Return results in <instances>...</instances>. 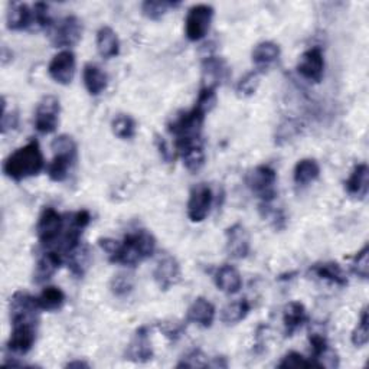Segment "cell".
Wrapping results in <instances>:
<instances>
[{
	"label": "cell",
	"instance_id": "49",
	"mask_svg": "<svg viewBox=\"0 0 369 369\" xmlns=\"http://www.w3.org/2000/svg\"><path fill=\"white\" fill-rule=\"evenodd\" d=\"M67 368H90V365L84 361H72L67 363Z\"/></svg>",
	"mask_w": 369,
	"mask_h": 369
},
{
	"label": "cell",
	"instance_id": "14",
	"mask_svg": "<svg viewBox=\"0 0 369 369\" xmlns=\"http://www.w3.org/2000/svg\"><path fill=\"white\" fill-rule=\"evenodd\" d=\"M75 55L71 51H61L49 62L48 74L55 83L69 86L75 75Z\"/></svg>",
	"mask_w": 369,
	"mask_h": 369
},
{
	"label": "cell",
	"instance_id": "38",
	"mask_svg": "<svg viewBox=\"0 0 369 369\" xmlns=\"http://www.w3.org/2000/svg\"><path fill=\"white\" fill-rule=\"evenodd\" d=\"M351 270L355 276L366 280L369 276V246L366 244L352 260Z\"/></svg>",
	"mask_w": 369,
	"mask_h": 369
},
{
	"label": "cell",
	"instance_id": "15",
	"mask_svg": "<svg viewBox=\"0 0 369 369\" xmlns=\"http://www.w3.org/2000/svg\"><path fill=\"white\" fill-rule=\"evenodd\" d=\"M12 333L8 340V349L18 355L28 354L36 342V328L35 323H15L12 325Z\"/></svg>",
	"mask_w": 369,
	"mask_h": 369
},
{
	"label": "cell",
	"instance_id": "26",
	"mask_svg": "<svg viewBox=\"0 0 369 369\" xmlns=\"http://www.w3.org/2000/svg\"><path fill=\"white\" fill-rule=\"evenodd\" d=\"M83 80L91 95H100L109 84V76L98 65L87 64L83 71Z\"/></svg>",
	"mask_w": 369,
	"mask_h": 369
},
{
	"label": "cell",
	"instance_id": "4",
	"mask_svg": "<svg viewBox=\"0 0 369 369\" xmlns=\"http://www.w3.org/2000/svg\"><path fill=\"white\" fill-rule=\"evenodd\" d=\"M54 150V159L48 165V176L54 182H64L76 161V143L71 136L61 135L51 145Z\"/></svg>",
	"mask_w": 369,
	"mask_h": 369
},
{
	"label": "cell",
	"instance_id": "6",
	"mask_svg": "<svg viewBox=\"0 0 369 369\" xmlns=\"http://www.w3.org/2000/svg\"><path fill=\"white\" fill-rule=\"evenodd\" d=\"M65 220L54 208H43L36 224V235L42 246L55 247L64 232Z\"/></svg>",
	"mask_w": 369,
	"mask_h": 369
},
{
	"label": "cell",
	"instance_id": "1",
	"mask_svg": "<svg viewBox=\"0 0 369 369\" xmlns=\"http://www.w3.org/2000/svg\"><path fill=\"white\" fill-rule=\"evenodd\" d=\"M43 168V154L36 140H31L28 145L19 147L4 162V173L15 182L36 176Z\"/></svg>",
	"mask_w": 369,
	"mask_h": 369
},
{
	"label": "cell",
	"instance_id": "45",
	"mask_svg": "<svg viewBox=\"0 0 369 369\" xmlns=\"http://www.w3.org/2000/svg\"><path fill=\"white\" fill-rule=\"evenodd\" d=\"M2 107H4V112H2V133L6 135L9 130H13V128L18 127L19 116H18V112L8 113V110H6V98L5 97H2Z\"/></svg>",
	"mask_w": 369,
	"mask_h": 369
},
{
	"label": "cell",
	"instance_id": "39",
	"mask_svg": "<svg viewBox=\"0 0 369 369\" xmlns=\"http://www.w3.org/2000/svg\"><path fill=\"white\" fill-rule=\"evenodd\" d=\"M260 86V71L248 72L244 78H241L239 86H236V93L241 97L253 95Z\"/></svg>",
	"mask_w": 369,
	"mask_h": 369
},
{
	"label": "cell",
	"instance_id": "8",
	"mask_svg": "<svg viewBox=\"0 0 369 369\" xmlns=\"http://www.w3.org/2000/svg\"><path fill=\"white\" fill-rule=\"evenodd\" d=\"M214 18V8L209 5L192 6L184 20V32L187 38L192 42H198L205 38L209 31L210 22Z\"/></svg>",
	"mask_w": 369,
	"mask_h": 369
},
{
	"label": "cell",
	"instance_id": "2",
	"mask_svg": "<svg viewBox=\"0 0 369 369\" xmlns=\"http://www.w3.org/2000/svg\"><path fill=\"white\" fill-rule=\"evenodd\" d=\"M156 251L154 236L146 231L139 229L131 234H127L124 240L117 246L116 253L109 258L114 264H123L135 267L139 262L152 257Z\"/></svg>",
	"mask_w": 369,
	"mask_h": 369
},
{
	"label": "cell",
	"instance_id": "42",
	"mask_svg": "<svg viewBox=\"0 0 369 369\" xmlns=\"http://www.w3.org/2000/svg\"><path fill=\"white\" fill-rule=\"evenodd\" d=\"M206 366H209V361L201 349H194L177 363V368H206Z\"/></svg>",
	"mask_w": 369,
	"mask_h": 369
},
{
	"label": "cell",
	"instance_id": "18",
	"mask_svg": "<svg viewBox=\"0 0 369 369\" xmlns=\"http://www.w3.org/2000/svg\"><path fill=\"white\" fill-rule=\"evenodd\" d=\"M228 76V67L224 60L208 57L202 62V88L217 90Z\"/></svg>",
	"mask_w": 369,
	"mask_h": 369
},
{
	"label": "cell",
	"instance_id": "40",
	"mask_svg": "<svg viewBox=\"0 0 369 369\" xmlns=\"http://www.w3.org/2000/svg\"><path fill=\"white\" fill-rule=\"evenodd\" d=\"M217 90H210V88H201L199 91V95H198V100H196V104L195 107L199 109L201 112H203L205 114L209 113L210 110H213L217 104Z\"/></svg>",
	"mask_w": 369,
	"mask_h": 369
},
{
	"label": "cell",
	"instance_id": "7",
	"mask_svg": "<svg viewBox=\"0 0 369 369\" xmlns=\"http://www.w3.org/2000/svg\"><path fill=\"white\" fill-rule=\"evenodd\" d=\"M11 321L15 323H35L39 322L41 307L38 299L26 292H16L11 299Z\"/></svg>",
	"mask_w": 369,
	"mask_h": 369
},
{
	"label": "cell",
	"instance_id": "24",
	"mask_svg": "<svg viewBox=\"0 0 369 369\" xmlns=\"http://www.w3.org/2000/svg\"><path fill=\"white\" fill-rule=\"evenodd\" d=\"M6 22L11 31H23L32 28L34 12L26 4H12L6 16Z\"/></svg>",
	"mask_w": 369,
	"mask_h": 369
},
{
	"label": "cell",
	"instance_id": "5",
	"mask_svg": "<svg viewBox=\"0 0 369 369\" xmlns=\"http://www.w3.org/2000/svg\"><path fill=\"white\" fill-rule=\"evenodd\" d=\"M277 173L271 166L260 165L247 176V184L261 203H271L277 196Z\"/></svg>",
	"mask_w": 369,
	"mask_h": 369
},
{
	"label": "cell",
	"instance_id": "22",
	"mask_svg": "<svg viewBox=\"0 0 369 369\" xmlns=\"http://www.w3.org/2000/svg\"><path fill=\"white\" fill-rule=\"evenodd\" d=\"M214 280L217 287L227 295L239 293L243 286L240 271L229 264H224L222 267H220L214 276Z\"/></svg>",
	"mask_w": 369,
	"mask_h": 369
},
{
	"label": "cell",
	"instance_id": "17",
	"mask_svg": "<svg viewBox=\"0 0 369 369\" xmlns=\"http://www.w3.org/2000/svg\"><path fill=\"white\" fill-rule=\"evenodd\" d=\"M225 248L232 258H246L250 253V235L244 225L234 224L225 229Z\"/></svg>",
	"mask_w": 369,
	"mask_h": 369
},
{
	"label": "cell",
	"instance_id": "34",
	"mask_svg": "<svg viewBox=\"0 0 369 369\" xmlns=\"http://www.w3.org/2000/svg\"><path fill=\"white\" fill-rule=\"evenodd\" d=\"M136 121L127 114H119L112 121L113 135L121 140H130L136 136Z\"/></svg>",
	"mask_w": 369,
	"mask_h": 369
},
{
	"label": "cell",
	"instance_id": "11",
	"mask_svg": "<svg viewBox=\"0 0 369 369\" xmlns=\"http://www.w3.org/2000/svg\"><path fill=\"white\" fill-rule=\"evenodd\" d=\"M297 72L310 83H321L325 72V58L319 46H313L303 52L297 64Z\"/></svg>",
	"mask_w": 369,
	"mask_h": 369
},
{
	"label": "cell",
	"instance_id": "46",
	"mask_svg": "<svg viewBox=\"0 0 369 369\" xmlns=\"http://www.w3.org/2000/svg\"><path fill=\"white\" fill-rule=\"evenodd\" d=\"M161 330L165 333V336L170 340H177L182 333H183V325H179V323H162L161 325Z\"/></svg>",
	"mask_w": 369,
	"mask_h": 369
},
{
	"label": "cell",
	"instance_id": "47",
	"mask_svg": "<svg viewBox=\"0 0 369 369\" xmlns=\"http://www.w3.org/2000/svg\"><path fill=\"white\" fill-rule=\"evenodd\" d=\"M156 145H157V149H159L162 157H163V159H165L166 162H172V159H175L173 152L169 150L168 143H166L165 139H162V137H159V136H156Z\"/></svg>",
	"mask_w": 369,
	"mask_h": 369
},
{
	"label": "cell",
	"instance_id": "48",
	"mask_svg": "<svg viewBox=\"0 0 369 369\" xmlns=\"http://www.w3.org/2000/svg\"><path fill=\"white\" fill-rule=\"evenodd\" d=\"M209 366H213V368H228V363H227L225 358L218 356V358H214L213 361L209 362Z\"/></svg>",
	"mask_w": 369,
	"mask_h": 369
},
{
	"label": "cell",
	"instance_id": "13",
	"mask_svg": "<svg viewBox=\"0 0 369 369\" xmlns=\"http://www.w3.org/2000/svg\"><path fill=\"white\" fill-rule=\"evenodd\" d=\"M153 277L156 284L159 286V288L163 290V292L176 286L182 279V270L177 260L170 254H163L159 258V261H157Z\"/></svg>",
	"mask_w": 369,
	"mask_h": 369
},
{
	"label": "cell",
	"instance_id": "33",
	"mask_svg": "<svg viewBox=\"0 0 369 369\" xmlns=\"http://www.w3.org/2000/svg\"><path fill=\"white\" fill-rule=\"evenodd\" d=\"M177 154L182 157L184 168H187L189 172H198L205 165L203 142L198 143V145H194V146H189L187 149H183Z\"/></svg>",
	"mask_w": 369,
	"mask_h": 369
},
{
	"label": "cell",
	"instance_id": "23",
	"mask_svg": "<svg viewBox=\"0 0 369 369\" xmlns=\"http://www.w3.org/2000/svg\"><path fill=\"white\" fill-rule=\"evenodd\" d=\"M345 189L351 196L363 199L369 189V169L365 163H359L354 168L351 176L345 182Z\"/></svg>",
	"mask_w": 369,
	"mask_h": 369
},
{
	"label": "cell",
	"instance_id": "43",
	"mask_svg": "<svg viewBox=\"0 0 369 369\" xmlns=\"http://www.w3.org/2000/svg\"><path fill=\"white\" fill-rule=\"evenodd\" d=\"M314 363L309 359H306L303 355L299 352H288L281 362L279 363V368H311Z\"/></svg>",
	"mask_w": 369,
	"mask_h": 369
},
{
	"label": "cell",
	"instance_id": "9",
	"mask_svg": "<svg viewBox=\"0 0 369 369\" xmlns=\"http://www.w3.org/2000/svg\"><path fill=\"white\" fill-rule=\"evenodd\" d=\"M61 105L55 95H46L38 104L35 113V127L42 135L54 133L60 123Z\"/></svg>",
	"mask_w": 369,
	"mask_h": 369
},
{
	"label": "cell",
	"instance_id": "21",
	"mask_svg": "<svg viewBox=\"0 0 369 369\" xmlns=\"http://www.w3.org/2000/svg\"><path fill=\"white\" fill-rule=\"evenodd\" d=\"M62 264V257L58 251H48L45 253L36 262L35 273H34V281L36 284H42L48 281L52 276H54Z\"/></svg>",
	"mask_w": 369,
	"mask_h": 369
},
{
	"label": "cell",
	"instance_id": "32",
	"mask_svg": "<svg viewBox=\"0 0 369 369\" xmlns=\"http://www.w3.org/2000/svg\"><path fill=\"white\" fill-rule=\"evenodd\" d=\"M321 175V166L314 159H302L295 166V182L297 184H307L314 182Z\"/></svg>",
	"mask_w": 369,
	"mask_h": 369
},
{
	"label": "cell",
	"instance_id": "16",
	"mask_svg": "<svg viewBox=\"0 0 369 369\" xmlns=\"http://www.w3.org/2000/svg\"><path fill=\"white\" fill-rule=\"evenodd\" d=\"M124 356L127 361L136 363H145L153 358V347L150 342L147 326H142L140 329L136 330L133 339H131L126 349Z\"/></svg>",
	"mask_w": 369,
	"mask_h": 369
},
{
	"label": "cell",
	"instance_id": "27",
	"mask_svg": "<svg viewBox=\"0 0 369 369\" xmlns=\"http://www.w3.org/2000/svg\"><path fill=\"white\" fill-rule=\"evenodd\" d=\"M280 58V46L274 42L266 41L258 43L253 51V62L260 69L264 71Z\"/></svg>",
	"mask_w": 369,
	"mask_h": 369
},
{
	"label": "cell",
	"instance_id": "35",
	"mask_svg": "<svg viewBox=\"0 0 369 369\" xmlns=\"http://www.w3.org/2000/svg\"><path fill=\"white\" fill-rule=\"evenodd\" d=\"M179 2H165V0H159V2H154V0H146L142 4V13L150 19V20H159L162 19L170 8L179 6Z\"/></svg>",
	"mask_w": 369,
	"mask_h": 369
},
{
	"label": "cell",
	"instance_id": "25",
	"mask_svg": "<svg viewBox=\"0 0 369 369\" xmlns=\"http://www.w3.org/2000/svg\"><path fill=\"white\" fill-rule=\"evenodd\" d=\"M97 51L98 54L110 60L119 55L120 52V41L117 34L110 28V26H102L97 32Z\"/></svg>",
	"mask_w": 369,
	"mask_h": 369
},
{
	"label": "cell",
	"instance_id": "41",
	"mask_svg": "<svg viewBox=\"0 0 369 369\" xmlns=\"http://www.w3.org/2000/svg\"><path fill=\"white\" fill-rule=\"evenodd\" d=\"M32 12H34L32 29H43V28H49V26L52 25L46 4H41V2L35 4Z\"/></svg>",
	"mask_w": 369,
	"mask_h": 369
},
{
	"label": "cell",
	"instance_id": "37",
	"mask_svg": "<svg viewBox=\"0 0 369 369\" xmlns=\"http://www.w3.org/2000/svg\"><path fill=\"white\" fill-rule=\"evenodd\" d=\"M351 340H352L354 347H356V348H362L368 344V340H369V318H368V309L366 307L362 310L359 323L354 329Z\"/></svg>",
	"mask_w": 369,
	"mask_h": 369
},
{
	"label": "cell",
	"instance_id": "44",
	"mask_svg": "<svg viewBox=\"0 0 369 369\" xmlns=\"http://www.w3.org/2000/svg\"><path fill=\"white\" fill-rule=\"evenodd\" d=\"M309 342H310V347H311V358H313L311 362H313L314 366H316V359H318V358L329 348V345H328L326 337L322 336V335H319V333L310 335Z\"/></svg>",
	"mask_w": 369,
	"mask_h": 369
},
{
	"label": "cell",
	"instance_id": "30",
	"mask_svg": "<svg viewBox=\"0 0 369 369\" xmlns=\"http://www.w3.org/2000/svg\"><path fill=\"white\" fill-rule=\"evenodd\" d=\"M250 310H251V306L247 299H240L236 302H232L222 309L221 321L227 325H235V323L244 321L248 316Z\"/></svg>",
	"mask_w": 369,
	"mask_h": 369
},
{
	"label": "cell",
	"instance_id": "36",
	"mask_svg": "<svg viewBox=\"0 0 369 369\" xmlns=\"http://www.w3.org/2000/svg\"><path fill=\"white\" fill-rule=\"evenodd\" d=\"M135 288V277L127 273H119L116 274L110 281V290L112 293L117 297L128 296Z\"/></svg>",
	"mask_w": 369,
	"mask_h": 369
},
{
	"label": "cell",
	"instance_id": "28",
	"mask_svg": "<svg viewBox=\"0 0 369 369\" xmlns=\"http://www.w3.org/2000/svg\"><path fill=\"white\" fill-rule=\"evenodd\" d=\"M310 270L319 279L333 283L336 286L344 287L348 284V279L337 262L329 261V262H322V264H314Z\"/></svg>",
	"mask_w": 369,
	"mask_h": 369
},
{
	"label": "cell",
	"instance_id": "3",
	"mask_svg": "<svg viewBox=\"0 0 369 369\" xmlns=\"http://www.w3.org/2000/svg\"><path fill=\"white\" fill-rule=\"evenodd\" d=\"M205 113L199 109L194 107L187 113H180L177 117L169 123L168 130L172 133L175 139V149L176 153L182 152L189 146L202 143V126L205 121Z\"/></svg>",
	"mask_w": 369,
	"mask_h": 369
},
{
	"label": "cell",
	"instance_id": "29",
	"mask_svg": "<svg viewBox=\"0 0 369 369\" xmlns=\"http://www.w3.org/2000/svg\"><path fill=\"white\" fill-rule=\"evenodd\" d=\"M91 255L88 246L80 244L68 254V267L75 277H83L90 267Z\"/></svg>",
	"mask_w": 369,
	"mask_h": 369
},
{
	"label": "cell",
	"instance_id": "31",
	"mask_svg": "<svg viewBox=\"0 0 369 369\" xmlns=\"http://www.w3.org/2000/svg\"><path fill=\"white\" fill-rule=\"evenodd\" d=\"M36 299H38V304L41 310L54 311V310L61 309L62 304L65 303V293L60 287L48 286L42 290L41 295Z\"/></svg>",
	"mask_w": 369,
	"mask_h": 369
},
{
	"label": "cell",
	"instance_id": "10",
	"mask_svg": "<svg viewBox=\"0 0 369 369\" xmlns=\"http://www.w3.org/2000/svg\"><path fill=\"white\" fill-rule=\"evenodd\" d=\"M83 36V22L76 16L64 18L52 31V43L57 48H69L80 42Z\"/></svg>",
	"mask_w": 369,
	"mask_h": 369
},
{
	"label": "cell",
	"instance_id": "19",
	"mask_svg": "<svg viewBox=\"0 0 369 369\" xmlns=\"http://www.w3.org/2000/svg\"><path fill=\"white\" fill-rule=\"evenodd\" d=\"M215 321V306L205 297H198L189 306L187 322L195 323L201 328H210Z\"/></svg>",
	"mask_w": 369,
	"mask_h": 369
},
{
	"label": "cell",
	"instance_id": "20",
	"mask_svg": "<svg viewBox=\"0 0 369 369\" xmlns=\"http://www.w3.org/2000/svg\"><path fill=\"white\" fill-rule=\"evenodd\" d=\"M309 321L307 311L300 302H290L283 311V323L286 336H293Z\"/></svg>",
	"mask_w": 369,
	"mask_h": 369
},
{
	"label": "cell",
	"instance_id": "12",
	"mask_svg": "<svg viewBox=\"0 0 369 369\" xmlns=\"http://www.w3.org/2000/svg\"><path fill=\"white\" fill-rule=\"evenodd\" d=\"M213 191L206 183H198L191 189L188 201V217L192 222H202L213 205Z\"/></svg>",
	"mask_w": 369,
	"mask_h": 369
}]
</instances>
